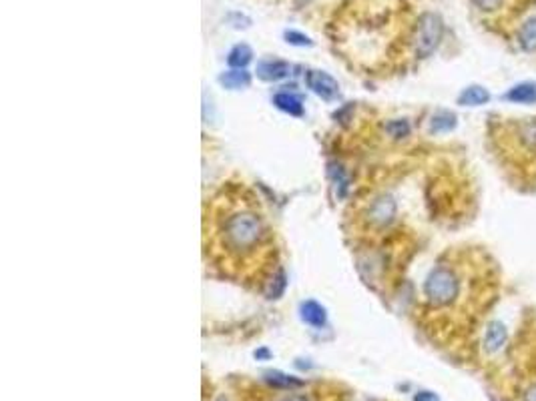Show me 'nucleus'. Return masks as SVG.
Segmentation results:
<instances>
[{"mask_svg": "<svg viewBox=\"0 0 536 401\" xmlns=\"http://www.w3.org/2000/svg\"><path fill=\"white\" fill-rule=\"evenodd\" d=\"M444 34V22L434 13H424L418 18L414 32V53L418 58H428L438 48Z\"/></svg>", "mask_w": 536, "mask_h": 401, "instance_id": "20e7f679", "label": "nucleus"}, {"mask_svg": "<svg viewBox=\"0 0 536 401\" xmlns=\"http://www.w3.org/2000/svg\"><path fill=\"white\" fill-rule=\"evenodd\" d=\"M266 379H268L269 386H273V388L292 389L303 386L301 379H296V377H292V375H283L280 374V372H269V374H266Z\"/></svg>", "mask_w": 536, "mask_h": 401, "instance_id": "2eb2a0df", "label": "nucleus"}, {"mask_svg": "<svg viewBox=\"0 0 536 401\" xmlns=\"http://www.w3.org/2000/svg\"><path fill=\"white\" fill-rule=\"evenodd\" d=\"M508 331L506 327H504V323L502 321H492V323H488L486 333H484V349L488 353H496V351H500L504 347Z\"/></svg>", "mask_w": 536, "mask_h": 401, "instance_id": "423d86ee", "label": "nucleus"}, {"mask_svg": "<svg viewBox=\"0 0 536 401\" xmlns=\"http://www.w3.org/2000/svg\"><path fill=\"white\" fill-rule=\"evenodd\" d=\"M460 293V281L448 265H436L424 281V297L432 307H448Z\"/></svg>", "mask_w": 536, "mask_h": 401, "instance_id": "7ed1b4c3", "label": "nucleus"}, {"mask_svg": "<svg viewBox=\"0 0 536 401\" xmlns=\"http://www.w3.org/2000/svg\"><path fill=\"white\" fill-rule=\"evenodd\" d=\"M273 103H275L282 111L289 112V114H296V117L303 114V107H301L299 98L289 95V93H280V95H275Z\"/></svg>", "mask_w": 536, "mask_h": 401, "instance_id": "ddd939ff", "label": "nucleus"}, {"mask_svg": "<svg viewBox=\"0 0 536 401\" xmlns=\"http://www.w3.org/2000/svg\"><path fill=\"white\" fill-rule=\"evenodd\" d=\"M285 39L287 42H292V44H297V46H311V41L308 37H303V34H299L296 30H287L285 32Z\"/></svg>", "mask_w": 536, "mask_h": 401, "instance_id": "6ab92c4d", "label": "nucleus"}, {"mask_svg": "<svg viewBox=\"0 0 536 401\" xmlns=\"http://www.w3.org/2000/svg\"><path fill=\"white\" fill-rule=\"evenodd\" d=\"M280 401H311V400L308 397V395H297L296 393V395H287V397H283V400Z\"/></svg>", "mask_w": 536, "mask_h": 401, "instance_id": "4be33fe9", "label": "nucleus"}, {"mask_svg": "<svg viewBox=\"0 0 536 401\" xmlns=\"http://www.w3.org/2000/svg\"><path fill=\"white\" fill-rule=\"evenodd\" d=\"M524 401H536V383L532 388L526 391V395H524Z\"/></svg>", "mask_w": 536, "mask_h": 401, "instance_id": "5701e85b", "label": "nucleus"}, {"mask_svg": "<svg viewBox=\"0 0 536 401\" xmlns=\"http://www.w3.org/2000/svg\"><path fill=\"white\" fill-rule=\"evenodd\" d=\"M205 261L233 283L277 297L285 287L275 231L257 195L241 183H223L203 209Z\"/></svg>", "mask_w": 536, "mask_h": 401, "instance_id": "f257e3e1", "label": "nucleus"}, {"mask_svg": "<svg viewBox=\"0 0 536 401\" xmlns=\"http://www.w3.org/2000/svg\"><path fill=\"white\" fill-rule=\"evenodd\" d=\"M414 401H438V397L432 391H418L414 395Z\"/></svg>", "mask_w": 536, "mask_h": 401, "instance_id": "412c9836", "label": "nucleus"}, {"mask_svg": "<svg viewBox=\"0 0 536 401\" xmlns=\"http://www.w3.org/2000/svg\"><path fill=\"white\" fill-rule=\"evenodd\" d=\"M306 84L324 100H332V98H336L339 95V84L324 70H308L306 72Z\"/></svg>", "mask_w": 536, "mask_h": 401, "instance_id": "39448f33", "label": "nucleus"}, {"mask_svg": "<svg viewBox=\"0 0 536 401\" xmlns=\"http://www.w3.org/2000/svg\"><path fill=\"white\" fill-rule=\"evenodd\" d=\"M456 126V114L450 111H438L430 121L432 133H448Z\"/></svg>", "mask_w": 536, "mask_h": 401, "instance_id": "f8f14e48", "label": "nucleus"}, {"mask_svg": "<svg viewBox=\"0 0 536 401\" xmlns=\"http://www.w3.org/2000/svg\"><path fill=\"white\" fill-rule=\"evenodd\" d=\"M518 42H521L522 48L528 51V53L536 51V16L528 18L522 25L521 30H518Z\"/></svg>", "mask_w": 536, "mask_h": 401, "instance_id": "9b49d317", "label": "nucleus"}, {"mask_svg": "<svg viewBox=\"0 0 536 401\" xmlns=\"http://www.w3.org/2000/svg\"><path fill=\"white\" fill-rule=\"evenodd\" d=\"M287 72H289V65L283 60H263L257 67V74L263 81H280Z\"/></svg>", "mask_w": 536, "mask_h": 401, "instance_id": "6e6552de", "label": "nucleus"}, {"mask_svg": "<svg viewBox=\"0 0 536 401\" xmlns=\"http://www.w3.org/2000/svg\"><path fill=\"white\" fill-rule=\"evenodd\" d=\"M249 81H251L249 72H245V70H229V72L219 77V83L223 84L225 88H241V86H247Z\"/></svg>", "mask_w": 536, "mask_h": 401, "instance_id": "4468645a", "label": "nucleus"}, {"mask_svg": "<svg viewBox=\"0 0 536 401\" xmlns=\"http://www.w3.org/2000/svg\"><path fill=\"white\" fill-rule=\"evenodd\" d=\"M504 0H474V4L478 6L480 11L484 13H492V11H498L502 6Z\"/></svg>", "mask_w": 536, "mask_h": 401, "instance_id": "aec40b11", "label": "nucleus"}, {"mask_svg": "<svg viewBox=\"0 0 536 401\" xmlns=\"http://www.w3.org/2000/svg\"><path fill=\"white\" fill-rule=\"evenodd\" d=\"M488 100H490V93L484 86H480V84H472V86H468V88H464L460 93L458 105H462V107H480V105H486Z\"/></svg>", "mask_w": 536, "mask_h": 401, "instance_id": "0eeeda50", "label": "nucleus"}, {"mask_svg": "<svg viewBox=\"0 0 536 401\" xmlns=\"http://www.w3.org/2000/svg\"><path fill=\"white\" fill-rule=\"evenodd\" d=\"M251 56H254V53H251V48H249L247 44H237V46L231 48V53L227 56V63H229L231 67L241 69V67H245V65L251 60Z\"/></svg>", "mask_w": 536, "mask_h": 401, "instance_id": "dca6fc26", "label": "nucleus"}, {"mask_svg": "<svg viewBox=\"0 0 536 401\" xmlns=\"http://www.w3.org/2000/svg\"><path fill=\"white\" fill-rule=\"evenodd\" d=\"M217 401H227V400H225V397H219V400H217Z\"/></svg>", "mask_w": 536, "mask_h": 401, "instance_id": "b1692460", "label": "nucleus"}, {"mask_svg": "<svg viewBox=\"0 0 536 401\" xmlns=\"http://www.w3.org/2000/svg\"><path fill=\"white\" fill-rule=\"evenodd\" d=\"M506 100L512 103H521V105H528L536 100V84L535 83H521L516 86H512L506 93Z\"/></svg>", "mask_w": 536, "mask_h": 401, "instance_id": "1a4fd4ad", "label": "nucleus"}, {"mask_svg": "<svg viewBox=\"0 0 536 401\" xmlns=\"http://www.w3.org/2000/svg\"><path fill=\"white\" fill-rule=\"evenodd\" d=\"M301 319L306 323H310L313 327H322L325 323V311L322 305H318L315 301H306L301 305Z\"/></svg>", "mask_w": 536, "mask_h": 401, "instance_id": "9d476101", "label": "nucleus"}, {"mask_svg": "<svg viewBox=\"0 0 536 401\" xmlns=\"http://www.w3.org/2000/svg\"><path fill=\"white\" fill-rule=\"evenodd\" d=\"M521 140L528 149H536V119H530L521 125Z\"/></svg>", "mask_w": 536, "mask_h": 401, "instance_id": "f3484780", "label": "nucleus"}, {"mask_svg": "<svg viewBox=\"0 0 536 401\" xmlns=\"http://www.w3.org/2000/svg\"><path fill=\"white\" fill-rule=\"evenodd\" d=\"M386 131H388V135L394 138H404L410 135V123L406 119H396V121H390L388 125H386Z\"/></svg>", "mask_w": 536, "mask_h": 401, "instance_id": "a211bd4d", "label": "nucleus"}, {"mask_svg": "<svg viewBox=\"0 0 536 401\" xmlns=\"http://www.w3.org/2000/svg\"><path fill=\"white\" fill-rule=\"evenodd\" d=\"M396 215H398V203H396L394 197L388 193H380L374 195L367 201L360 211V215L358 213H353V217L348 215V221H353L352 231L360 227L364 233H380L394 223Z\"/></svg>", "mask_w": 536, "mask_h": 401, "instance_id": "f03ea898", "label": "nucleus"}]
</instances>
